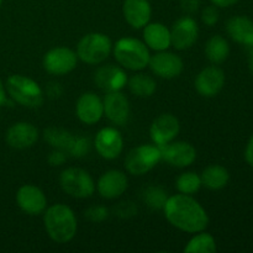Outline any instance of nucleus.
<instances>
[{
  "mask_svg": "<svg viewBox=\"0 0 253 253\" xmlns=\"http://www.w3.org/2000/svg\"><path fill=\"white\" fill-rule=\"evenodd\" d=\"M163 212L173 227L187 234L204 231L209 225L208 212L192 195L179 193L167 198Z\"/></svg>",
  "mask_w": 253,
  "mask_h": 253,
  "instance_id": "obj_1",
  "label": "nucleus"
},
{
  "mask_svg": "<svg viewBox=\"0 0 253 253\" xmlns=\"http://www.w3.org/2000/svg\"><path fill=\"white\" fill-rule=\"evenodd\" d=\"M43 225L47 235L57 244H67L74 239L78 230L73 210L66 204H53L43 211Z\"/></svg>",
  "mask_w": 253,
  "mask_h": 253,
  "instance_id": "obj_2",
  "label": "nucleus"
},
{
  "mask_svg": "<svg viewBox=\"0 0 253 253\" xmlns=\"http://www.w3.org/2000/svg\"><path fill=\"white\" fill-rule=\"evenodd\" d=\"M113 53L116 62L123 68L130 71H142L150 62V49L145 42L132 37H123L113 46Z\"/></svg>",
  "mask_w": 253,
  "mask_h": 253,
  "instance_id": "obj_3",
  "label": "nucleus"
},
{
  "mask_svg": "<svg viewBox=\"0 0 253 253\" xmlns=\"http://www.w3.org/2000/svg\"><path fill=\"white\" fill-rule=\"evenodd\" d=\"M7 94L14 101L25 108H40L43 103V90L37 82L22 74H12L5 84Z\"/></svg>",
  "mask_w": 253,
  "mask_h": 253,
  "instance_id": "obj_4",
  "label": "nucleus"
},
{
  "mask_svg": "<svg viewBox=\"0 0 253 253\" xmlns=\"http://www.w3.org/2000/svg\"><path fill=\"white\" fill-rule=\"evenodd\" d=\"M113 51V43L108 35L90 32L81 39L77 46V56L86 64H100L106 61Z\"/></svg>",
  "mask_w": 253,
  "mask_h": 253,
  "instance_id": "obj_5",
  "label": "nucleus"
},
{
  "mask_svg": "<svg viewBox=\"0 0 253 253\" xmlns=\"http://www.w3.org/2000/svg\"><path fill=\"white\" fill-rule=\"evenodd\" d=\"M59 184L66 194L76 199H86L95 192L94 179L82 168L69 167L64 169L59 175Z\"/></svg>",
  "mask_w": 253,
  "mask_h": 253,
  "instance_id": "obj_6",
  "label": "nucleus"
},
{
  "mask_svg": "<svg viewBox=\"0 0 253 253\" xmlns=\"http://www.w3.org/2000/svg\"><path fill=\"white\" fill-rule=\"evenodd\" d=\"M43 137L52 147L63 151L72 157H83L89 151V141L85 137L76 136L63 128H46Z\"/></svg>",
  "mask_w": 253,
  "mask_h": 253,
  "instance_id": "obj_7",
  "label": "nucleus"
},
{
  "mask_svg": "<svg viewBox=\"0 0 253 253\" xmlns=\"http://www.w3.org/2000/svg\"><path fill=\"white\" fill-rule=\"evenodd\" d=\"M162 160L161 147L153 145H141L132 148L125 158V168L130 174L143 175L152 170Z\"/></svg>",
  "mask_w": 253,
  "mask_h": 253,
  "instance_id": "obj_8",
  "label": "nucleus"
},
{
  "mask_svg": "<svg viewBox=\"0 0 253 253\" xmlns=\"http://www.w3.org/2000/svg\"><path fill=\"white\" fill-rule=\"evenodd\" d=\"M78 62V56L68 47H54L46 52L42 64L47 73L52 76H64L74 71Z\"/></svg>",
  "mask_w": 253,
  "mask_h": 253,
  "instance_id": "obj_9",
  "label": "nucleus"
},
{
  "mask_svg": "<svg viewBox=\"0 0 253 253\" xmlns=\"http://www.w3.org/2000/svg\"><path fill=\"white\" fill-rule=\"evenodd\" d=\"M96 152L104 160H115L124 150V138L116 127H103L94 138Z\"/></svg>",
  "mask_w": 253,
  "mask_h": 253,
  "instance_id": "obj_10",
  "label": "nucleus"
},
{
  "mask_svg": "<svg viewBox=\"0 0 253 253\" xmlns=\"http://www.w3.org/2000/svg\"><path fill=\"white\" fill-rule=\"evenodd\" d=\"M199 36V26L192 16H183L170 29V43L178 51L190 48Z\"/></svg>",
  "mask_w": 253,
  "mask_h": 253,
  "instance_id": "obj_11",
  "label": "nucleus"
},
{
  "mask_svg": "<svg viewBox=\"0 0 253 253\" xmlns=\"http://www.w3.org/2000/svg\"><path fill=\"white\" fill-rule=\"evenodd\" d=\"M148 67L160 78L173 79L182 74L184 63L178 54L167 51H160L150 57Z\"/></svg>",
  "mask_w": 253,
  "mask_h": 253,
  "instance_id": "obj_12",
  "label": "nucleus"
},
{
  "mask_svg": "<svg viewBox=\"0 0 253 253\" xmlns=\"http://www.w3.org/2000/svg\"><path fill=\"white\" fill-rule=\"evenodd\" d=\"M162 160L169 166L177 168L189 167L197 158V150L194 146L185 141H172L161 147Z\"/></svg>",
  "mask_w": 253,
  "mask_h": 253,
  "instance_id": "obj_13",
  "label": "nucleus"
},
{
  "mask_svg": "<svg viewBox=\"0 0 253 253\" xmlns=\"http://www.w3.org/2000/svg\"><path fill=\"white\" fill-rule=\"evenodd\" d=\"M180 131L179 120L172 114H161L153 120L150 127L152 142L158 147L172 142Z\"/></svg>",
  "mask_w": 253,
  "mask_h": 253,
  "instance_id": "obj_14",
  "label": "nucleus"
},
{
  "mask_svg": "<svg viewBox=\"0 0 253 253\" xmlns=\"http://www.w3.org/2000/svg\"><path fill=\"white\" fill-rule=\"evenodd\" d=\"M16 204L25 214H42L47 208V198L39 187L32 184H25L16 192Z\"/></svg>",
  "mask_w": 253,
  "mask_h": 253,
  "instance_id": "obj_15",
  "label": "nucleus"
},
{
  "mask_svg": "<svg viewBox=\"0 0 253 253\" xmlns=\"http://www.w3.org/2000/svg\"><path fill=\"white\" fill-rule=\"evenodd\" d=\"M225 73L216 66L205 67L198 73L194 85L198 93L205 98H212L217 95L224 88Z\"/></svg>",
  "mask_w": 253,
  "mask_h": 253,
  "instance_id": "obj_16",
  "label": "nucleus"
},
{
  "mask_svg": "<svg viewBox=\"0 0 253 253\" xmlns=\"http://www.w3.org/2000/svg\"><path fill=\"white\" fill-rule=\"evenodd\" d=\"M94 82L105 93L120 91L127 84V74L123 67L106 64L96 69L94 73Z\"/></svg>",
  "mask_w": 253,
  "mask_h": 253,
  "instance_id": "obj_17",
  "label": "nucleus"
},
{
  "mask_svg": "<svg viewBox=\"0 0 253 253\" xmlns=\"http://www.w3.org/2000/svg\"><path fill=\"white\" fill-rule=\"evenodd\" d=\"M104 115L111 124L116 126H124L130 118V103L126 95L121 91L106 93L103 100Z\"/></svg>",
  "mask_w": 253,
  "mask_h": 253,
  "instance_id": "obj_18",
  "label": "nucleus"
},
{
  "mask_svg": "<svg viewBox=\"0 0 253 253\" xmlns=\"http://www.w3.org/2000/svg\"><path fill=\"white\" fill-rule=\"evenodd\" d=\"M76 114L81 123L85 125H94L99 123L104 115L103 100L95 93H83L77 100Z\"/></svg>",
  "mask_w": 253,
  "mask_h": 253,
  "instance_id": "obj_19",
  "label": "nucleus"
},
{
  "mask_svg": "<svg viewBox=\"0 0 253 253\" xmlns=\"http://www.w3.org/2000/svg\"><path fill=\"white\" fill-rule=\"evenodd\" d=\"M39 140V130L30 123H16L10 126L5 135V141L15 150H26L32 147Z\"/></svg>",
  "mask_w": 253,
  "mask_h": 253,
  "instance_id": "obj_20",
  "label": "nucleus"
},
{
  "mask_svg": "<svg viewBox=\"0 0 253 253\" xmlns=\"http://www.w3.org/2000/svg\"><path fill=\"white\" fill-rule=\"evenodd\" d=\"M128 187V179L121 170L110 169L104 173L98 180V193L104 199H118Z\"/></svg>",
  "mask_w": 253,
  "mask_h": 253,
  "instance_id": "obj_21",
  "label": "nucleus"
},
{
  "mask_svg": "<svg viewBox=\"0 0 253 253\" xmlns=\"http://www.w3.org/2000/svg\"><path fill=\"white\" fill-rule=\"evenodd\" d=\"M125 21L132 29H143L150 22L152 15L150 0H125L123 5Z\"/></svg>",
  "mask_w": 253,
  "mask_h": 253,
  "instance_id": "obj_22",
  "label": "nucleus"
},
{
  "mask_svg": "<svg viewBox=\"0 0 253 253\" xmlns=\"http://www.w3.org/2000/svg\"><path fill=\"white\" fill-rule=\"evenodd\" d=\"M143 42L153 51H167L170 43V30L161 22H148L143 27Z\"/></svg>",
  "mask_w": 253,
  "mask_h": 253,
  "instance_id": "obj_23",
  "label": "nucleus"
},
{
  "mask_svg": "<svg viewBox=\"0 0 253 253\" xmlns=\"http://www.w3.org/2000/svg\"><path fill=\"white\" fill-rule=\"evenodd\" d=\"M227 34L234 41L245 46L253 44V21L246 16H234L226 24Z\"/></svg>",
  "mask_w": 253,
  "mask_h": 253,
  "instance_id": "obj_24",
  "label": "nucleus"
},
{
  "mask_svg": "<svg viewBox=\"0 0 253 253\" xmlns=\"http://www.w3.org/2000/svg\"><path fill=\"white\" fill-rule=\"evenodd\" d=\"M229 170L219 165H210L200 174L202 185L210 190H220L229 183Z\"/></svg>",
  "mask_w": 253,
  "mask_h": 253,
  "instance_id": "obj_25",
  "label": "nucleus"
},
{
  "mask_svg": "<svg viewBox=\"0 0 253 253\" xmlns=\"http://www.w3.org/2000/svg\"><path fill=\"white\" fill-rule=\"evenodd\" d=\"M230 54L229 42L220 35H215L208 40L205 44V56L211 63L220 64L227 59Z\"/></svg>",
  "mask_w": 253,
  "mask_h": 253,
  "instance_id": "obj_26",
  "label": "nucleus"
},
{
  "mask_svg": "<svg viewBox=\"0 0 253 253\" xmlns=\"http://www.w3.org/2000/svg\"><path fill=\"white\" fill-rule=\"evenodd\" d=\"M127 85L131 93L138 98H150L157 89V83L151 76L137 73L127 79Z\"/></svg>",
  "mask_w": 253,
  "mask_h": 253,
  "instance_id": "obj_27",
  "label": "nucleus"
},
{
  "mask_svg": "<svg viewBox=\"0 0 253 253\" xmlns=\"http://www.w3.org/2000/svg\"><path fill=\"white\" fill-rule=\"evenodd\" d=\"M185 253H214L216 252V241L208 232L200 231L188 241L184 247Z\"/></svg>",
  "mask_w": 253,
  "mask_h": 253,
  "instance_id": "obj_28",
  "label": "nucleus"
},
{
  "mask_svg": "<svg viewBox=\"0 0 253 253\" xmlns=\"http://www.w3.org/2000/svg\"><path fill=\"white\" fill-rule=\"evenodd\" d=\"M175 187L177 190L182 194L193 195L199 192L202 188V180L200 175L195 172H184L177 178L175 180Z\"/></svg>",
  "mask_w": 253,
  "mask_h": 253,
  "instance_id": "obj_29",
  "label": "nucleus"
},
{
  "mask_svg": "<svg viewBox=\"0 0 253 253\" xmlns=\"http://www.w3.org/2000/svg\"><path fill=\"white\" fill-rule=\"evenodd\" d=\"M167 198V192L160 187H148L143 193V202L152 209H163Z\"/></svg>",
  "mask_w": 253,
  "mask_h": 253,
  "instance_id": "obj_30",
  "label": "nucleus"
},
{
  "mask_svg": "<svg viewBox=\"0 0 253 253\" xmlns=\"http://www.w3.org/2000/svg\"><path fill=\"white\" fill-rule=\"evenodd\" d=\"M86 219L91 222H101L108 217V209L104 207H91L84 212Z\"/></svg>",
  "mask_w": 253,
  "mask_h": 253,
  "instance_id": "obj_31",
  "label": "nucleus"
},
{
  "mask_svg": "<svg viewBox=\"0 0 253 253\" xmlns=\"http://www.w3.org/2000/svg\"><path fill=\"white\" fill-rule=\"evenodd\" d=\"M202 21L207 26H214L219 21V10H217V7L215 5H210V6H207L203 10Z\"/></svg>",
  "mask_w": 253,
  "mask_h": 253,
  "instance_id": "obj_32",
  "label": "nucleus"
},
{
  "mask_svg": "<svg viewBox=\"0 0 253 253\" xmlns=\"http://www.w3.org/2000/svg\"><path fill=\"white\" fill-rule=\"evenodd\" d=\"M200 6V0H180V7L185 14H194Z\"/></svg>",
  "mask_w": 253,
  "mask_h": 253,
  "instance_id": "obj_33",
  "label": "nucleus"
},
{
  "mask_svg": "<svg viewBox=\"0 0 253 253\" xmlns=\"http://www.w3.org/2000/svg\"><path fill=\"white\" fill-rule=\"evenodd\" d=\"M67 161V153L63 151L54 150L48 156V162L51 166H62Z\"/></svg>",
  "mask_w": 253,
  "mask_h": 253,
  "instance_id": "obj_34",
  "label": "nucleus"
},
{
  "mask_svg": "<svg viewBox=\"0 0 253 253\" xmlns=\"http://www.w3.org/2000/svg\"><path fill=\"white\" fill-rule=\"evenodd\" d=\"M245 158H246V162L251 167H253V135L250 138L249 143L246 146V150H245Z\"/></svg>",
  "mask_w": 253,
  "mask_h": 253,
  "instance_id": "obj_35",
  "label": "nucleus"
},
{
  "mask_svg": "<svg viewBox=\"0 0 253 253\" xmlns=\"http://www.w3.org/2000/svg\"><path fill=\"white\" fill-rule=\"evenodd\" d=\"M239 0H211L212 5L216 7H229L231 5H235Z\"/></svg>",
  "mask_w": 253,
  "mask_h": 253,
  "instance_id": "obj_36",
  "label": "nucleus"
},
{
  "mask_svg": "<svg viewBox=\"0 0 253 253\" xmlns=\"http://www.w3.org/2000/svg\"><path fill=\"white\" fill-rule=\"evenodd\" d=\"M6 89H5V85L2 84L1 79H0V106H2L4 104H6Z\"/></svg>",
  "mask_w": 253,
  "mask_h": 253,
  "instance_id": "obj_37",
  "label": "nucleus"
},
{
  "mask_svg": "<svg viewBox=\"0 0 253 253\" xmlns=\"http://www.w3.org/2000/svg\"><path fill=\"white\" fill-rule=\"evenodd\" d=\"M250 47V54H249V68L250 72L253 74V44Z\"/></svg>",
  "mask_w": 253,
  "mask_h": 253,
  "instance_id": "obj_38",
  "label": "nucleus"
},
{
  "mask_svg": "<svg viewBox=\"0 0 253 253\" xmlns=\"http://www.w3.org/2000/svg\"><path fill=\"white\" fill-rule=\"evenodd\" d=\"M2 4V0H0V5H1Z\"/></svg>",
  "mask_w": 253,
  "mask_h": 253,
  "instance_id": "obj_39",
  "label": "nucleus"
}]
</instances>
